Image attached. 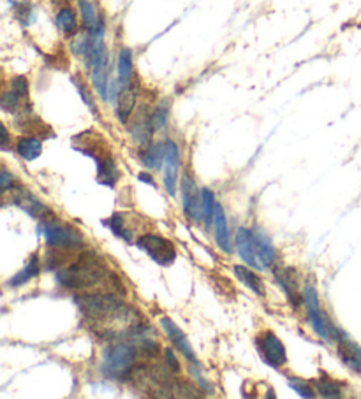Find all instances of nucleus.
Instances as JSON below:
<instances>
[{"mask_svg": "<svg viewBox=\"0 0 361 399\" xmlns=\"http://www.w3.org/2000/svg\"><path fill=\"white\" fill-rule=\"evenodd\" d=\"M71 82L74 83V86H76V90H78L79 97H82L83 104H85L87 108L90 109V113H92L94 116H99V111H97L96 97H94L92 91H90L89 86H87V83L83 82L82 76H79V74H72V76H71Z\"/></svg>", "mask_w": 361, "mask_h": 399, "instance_id": "26", "label": "nucleus"}, {"mask_svg": "<svg viewBox=\"0 0 361 399\" xmlns=\"http://www.w3.org/2000/svg\"><path fill=\"white\" fill-rule=\"evenodd\" d=\"M203 190V213H205V223L211 225L213 223V215L217 203H215V196L210 189H201Z\"/></svg>", "mask_w": 361, "mask_h": 399, "instance_id": "31", "label": "nucleus"}, {"mask_svg": "<svg viewBox=\"0 0 361 399\" xmlns=\"http://www.w3.org/2000/svg\"><path fill=\"white\" fill-rule=\"evenodd\" d=\"M16 185V176L11 174L6 167H2V174H0V186H2V193H6L7 190H11Z\"/></svg>", "mask_w": 361, "mask_h": 399, "instance_id": "34", "label": "nucleus"}, {"mask_svg": "<svg viewBox=\"0 0 361 399\" xmlns=\"http://www.w3.org/2000/svg\"><path fill=\"white\" fill-rule=\"evenodd\" d=\"M164 357H166V361H167V368L171 369V371H180V364H178V359H177V355H174V352L171 349H166L164 350Z\"/></svg>", "mask_w": 361, "mask_h": 399, "instance_id": "35", "label": "nucleus"}, {"mask_svg": "<svg viewBox=\"0 0 361 399\" xmlns=\"http://www.w3.org/2000/svg\"><path fill=\"white\" fill-rule=\"evenodd\" d=\"M213 227H215V241H217L218 248L226 254H231L233 252V241L231 234H229L228 227V217H226V211L221 204H217L213 215Z\"/></svg>", "mask_w": 361, "mask_h": 399, "instance_id": "19", "label": "nucleus"}, {"mask_svg": "<svg viewBox=\"0 0 361 399\" xmlns=\"http://www.w3.org/2000/svg\"><path fill=\"white\" fill-rule=\"evenodd\" d=\"M41 232L50 248L76 252L83 250V247H85V237H83L82 230L76 229L71 223L57 220L55 217L41 222Z\"/></svg>", "mask_w": 361, "mask_h": 399, "instance_id": "3", "label": "nucleus"}, {"mask_svg": "<svg viewBox=\"0 0 361 399\" xmlns=\"http://www.w3.org/2000/svg\"><path fill=\"white\" fill-rule=\"evenodd\" d=\"M236 250H238L240 259L245 264L254 267V269H265L256 254V247H254L252 229H247V227L238 229V234H236Z\"/></svg>", "mask_w": 361, "mask_h": 399, "instance_id": "16", "label": "nucleus"}, {"mask_svg": "<svg viewBox=\"0 0 361 399\" xmlns=\"http://www.w3.org/2000/svg\"><path fill=\"white\" fill-rule=\"evenodd\" d=\"M138 179H140L141 183H147V185L155 186V189H157V185H155L154 178H152V174H148V173H140V174H138Z\"/></svg>", "mask_w": 361, "mask_h": 399, "instance_id": "37", "label": "nucleus"}, {"mask_svg": "<svg viewBox=\"0 0 361 399\" xmlns=\"http://www.w3.org/2000/svg\"><path fill=\"white\" fill-rule=\"evenodd\" d=\"M13 7H14V16H16V20L20 21L21 27H30L32 23L35 21V11L34 7H32L30 2H27V0H23V2H13Z\"/></svg>", "mask_w": 361, "mask_h": 399, "instance_id": "28", "label": "nucleus"}, {"mask_svg": "<svg viewBox=\"0 0 361 399\" xmlns=\"http://www.w3.org/2000/svg\"><path fill=\"white\" fill-rule=\"evenodd\" d=\"M39 273H41V262H39V255H32V257L28 259L27 264H25L23 269H21L20 273L14 274V276L7 281V285H9V287H14V288L21 287V285H25V283H28L30 280H34Z\"/></svg>", "mask_w": 361, "mask_h": 399, "instance_id": "24", "label": "nucleus"}, {"mask_svg": "<svg viewBox=\"0 0 361 399\" xmlns=\"http://www.w3.org/2000/svg\"><path fill=\"white\" fill-rule=\"evenodd\" d=\"M182 206L184 213L194 222H205L203 213V190L198 189V183L191 173H185L182 179Z\"/></svg>", "mask_w": 361, "mask_h": 399, "instance_id": "8", "label": "nucleus"}, {"mask_svg": "<svg viewBox=\"0 0 361 399\" xmlns=\"http://www.w3.org/2000/svg\"><path fill=\"white\" fill-rule=\"evenodd\" d=\"M0 108H2L4 113L16 115V113L23 108V99H21L13 89H7L2 94V99H0Z\"/></svg>", "mask_w": 361, "mask_h": 399, "instance_id": "30", "label": "nucleus"}, {"mask_svg": "<svg viewBox=\"0 0 361 399\" xmlns=\"http://www.w3.org/2000/svg\"><path fill=\"white\" fill-rule=\"evenodd\" d=\"M78 11L79 18H82L83 28L87 32H94L97 28V25L104 20L103 13H99V7L92 0H78Z\"/></svg>", "mask_w": 361, "mask_h": 399, "instance_id": "21", "label": "nucleus"}, {"mask_svg": "<svg viewBox=\"0 0 361 399\" xmlns=\"http://www.w3.org/2000/svg\"><path fill=\"white\" fill-rule=\"evenodd\" d=\"M304 301L309 310V322L312 324L316 335L323 339L335 338L338 329L335 327V325L330 322V318L323 313V308H321V303H319V296H317V291L316 287H313V283H310V281H307L304 287Z\"/></svg>", "mask_w": 361, "mask_h": 399, "instance_id": "5", "label": "nucleus"}, {"mask_svg": "<svg viewBox=\"0 0 361 399\" xmlns=\"http://www.w3.org/2000/svg\"><path fill=\"white\" fill-rule=\"evenodd\" d=\"M289 386L293 387L294 393L300 394L301 398H316V393H313L312 386L300 378H289Z\"/></svg>", "mask_w": 361, "mask_h": 399, "instance_id": "33", "label": "nucleus"}, {"mask_svg": "<svg viewBox=\"0 0 361 399\" xmlns=\"http://www.w3.org/2000/svg\"><path fill=\"white\" fill-rule=\"evenodd\" d=\"M138 349L130 343H113L104 349L101 361V373L115 382H127L133 378L138 368Z\"/></svg>", "mask_w": 361, "mask_h": 399, "instance_id": "2", "label": "nucleus"}, {"mask_svg": "<svg viewBox=\"0 0 361 399\" xmlns=\"http://www.w3.org/2000/svg\"><path fill=\"white\" fill-rule=\"evenodd\" d=\"M79 11L74 9L71 4H64V6H58L55 11V27L60 32L62 35L71 39L72 35L78 34L82 28H79Z\"/></svg>", "mask_w": 361, "mask_h": 399, "instance_id": "13", "label": "nucleus"}, {"mask_svg": "<svg viewBox=\"0 0 361 399\" xmlns=\"http://www.w3.org/2000/svg\"><path fill=\"white\" fill-rule=\"evenodd\" d=\"M50 2L55 4V6H64V4H69V0H50Z\"/></svg>", "mask_w": 361, "mask_h": 399, "instance_id": "38", "label": "nucleus"}, {"mask_svg": "<svg viewBox=\"0 0 361 399\" xmlns=\"http://www.w3.org/2000/svg\"><path fill=\"white\" fill-rule=\"evenodd\" d=\"M152 109H143V115L136 116L133 122H129V134L133 137V141L136 145H140L141 148L152 145V139H154L155 129L152 125Z\"/></svg>", "mask_w": 361, "mask_h": 399, "instance_id": "15", "label": "nucleus"}, {"mask_svg": "<svg viewBox=\"0 0 361 399\" xmlns=\"http://www.w3.org/2000/svg\"><path fill=\"white\" fill-rule=\"evenodd\" d=\"M104 225H108L109 230H111L116 237H120V240L129 241V243L130 240H133V232H130L129 227H127L126 217H123L122 213H113L108 220H104Z\"/></svg>", "mask_w": 361, "mask_h": 399, "instance_id": "27", "label": "nucleus"}, {"mask_svg": "<svg viewBox=\"0 0 361 399\" xmlns=\"http://www.w3.org/2000/svg\"><path fill=\"white\" fill-rule=\"evenodd\" d=\"M9 89H13L16 91L18 95H20L23 101H27L28 95H30V83H28V78L27 76H13V79H11V85Z\"/></svg>", "mask_w": 361, "mask_h": 399, "instance_id": "32", "label": "nucleus"}, {"mask_svg": "<svg viewBox=\"0 0 361 399\" xmlns=\"http://www.w3.org/2000/svg\"><path fill=\"white\" fill-rule=\"evenodd\" d=\"M74 150H78L83 155L92 157L97 162V181L101 185L109 186V189H115L116 183H118V169H116V162L111 157V153L101 146L99 142H87V145L79 146L74 145Z\"/></svg>", "mask_w": 361, "mask_h": 399, "instance_id": "4", "label": "nucleus"}, {"mask_svg": "<svg viewBox=\"0 0 361 399\" xmlns=\"http://www.w3.org/2000/svg\"><path fill=\"white\" fill-rule=\"evenodd\" d=\"M316 390H319L323 398H342V389L338 382L331 380L328 375H321L316 380Z\"/></svg>", "mask_w": 361, "mask_h": 399, "instance_id": "29", "label": "nucleus"}, {"mask_svg": "<svg viewBox=\"0 0 361 399\" xmlns=\"http://www.w3.org/2000/svg\"><path fill=\"white\" fill-rule=\"evenodd\" d=\"M138 89H140L138 82L129 86H120L118 97H116V102L113 106H115V116L118 118V122L122 123V125L129 123L130 116H133L134 109H136Z\"/></svg>", "mask_w": 361, "mask_h": 399, "instance_id": "12", "label": "nucleus"}, {"mask_svg": "<svg viewBox=\"0 0 361 399\" xmlns=\"http://www.w3.org/2000/svg\"><path fill=\"white\" fill-rule=\"evenodd\" d=\"M136 247L141 252H145L155 264L162 267L171 266L174 262V259H177V248H174L173 241L160 236V234H143V236L138 237Z\"/></svg>", "mask_w": 361, "mask_h": 399, "instance_id": "6", "label": "nucleus"}, {"mask_svg": "<svg viewBox=\"0 0 361 399\" xmlns=\"http://www.w3.org/2000/svg\"><path fill=\"white\" fill-rule=\"evenodd\" d=\"M164 142V186L166 192L171 197L177 196L178 189V176H180V166H182V155L180 148L173 139H166Z\"/></svg>", "mask_w": 361, "mask_h": 399, "instance_id": "10", "label": "nucleus"}, {"mask_svg": "<svg viewBox=\"0 0 361 399\" xmlns=\"http://www.w3.org/2000/svg\"><path fill=\"white\" fill-rule=\"evenodd\" d=\"M116 82H118V86H129L138 82L134 74L133 50L127 46H123L116 55Z\"/></svg>", "mask_w": 361, "mask_h": 399, "instance_id": "17", "label": "nucleus"}, {"mask_svg": "<svg viewBox=\"0 0 361 399\" xmlns=\"http://www.w3.org/2000/svg\"><path fill=\"white\" fill-rule=\"evenodd\" d=\"M4 196H11V201L16 208H20L21 211H25L27 215H30L32 218H38V220H48L53 217V213L50 211V208L43 203L41 199L34 196L30 190H27L21 185H14L13 189L7 190Z\"/></svg>", "mask_w": 361, "mask_h": 399, "instance_id": "7", "label": "nucleus"}, {"mask_svg": "<svg viewBox=\"0 0 361 399\" xmlns=\"http://www.w3.org/2000/svg\"><path fill=\"white\" fill-rule=\"evenodd\" d=\"M257 352L261 354L262 361L272 368H282L287 362L286 345L280 342L279 336L272 331H266L256 338Z\"/></svg>", "mask_w": 361, "mask_h": 399, "instance_id": "9", "label": "nucleus"}, {"mask_svg": "<svg viewBox=\"0 0 361 399\" xmlns=\"http://www.w3.org/2000/svg\"><path fill=\"white\" fill-rule=\"evenodd\" d=\"M254 234V247H256V254L261 261V264L265 269H273L277 264V252L273 247L272 240L266 232H262L261 229H252Z\"/></svg>", "mask_w": 361, "mask_h": 399, "instance_id": "18", "label": "nucleus"}, {"mask_svg": "<svg viewBox=\"0 0 361 399\" xmlns=\"http://www.w3.org/2000/svg\"><path fill=\"white\" fill-rule=\"evenodd\" d=\"M275 278L291 306L300 308L301 301H304V292H300V287H298V271L294 267H284L279 273H275Z\"/></svg>", "mask_w": 361, "mask_h": 399, "instance_id": "14", "label": "nucleus"}, {"mask_svg": "<svg viewBox=\"0 0 361 399\" xmlns=\"http://www.w3.org/2000/svg\"><path fill=\"white\" fill-rule=\"evenodd\" d=\"M170 111H171V101L170 99H162L152 108V125H154L155 133L166 129L167 122H170Z\"/></svg>", "mask_w": 361, "mask_h": 399, "instance_id": "25", "label": "nucleus"}, {"mask_svg": "<svg viewBox=\"0 0 361 399\" xmlns=\"http://www.w3.org/2000/svg\"><path fill=\"white\" fill-rule=\"evenodd\" d=\"M9 142H11L9 130H7L6 125H2V142H0V148H2L4 152H7V148H9Z\"/></svg>", "mask_w": 361, "mask_h": 399, "instance_id": "36", "label": "nucleus"}, {"mask_svg": "<svg viewBox=\"0 0 361 399\" xmlns=\"http://www.w3.org/2000/svg\"><path fill=\"white\" fill-rule=\"evenodd\" d=\"M360 355H361V349H360Z\"/></svg>", "mask_w": 361, "mask_h": 399, "instance_id": "39", "label": "nucleus"}, {"mask_svg": "<svg viewBox=\"0 0 361 399\" xmlns=\"http://www.w3.org/2000/svg\"><path fill=\"white\" fill-rule=\"evenodd\" d=\"M14 152L25 162H30V160H35L43 153V141L38 135L25 134L18 137L16 145H14Z\"/></svg>", "mask_w": 361, "mask_h": 399, "instance_id": "20", "label": "nucleus"}, {"mask_svg": "<svg viewBox=\"0 0 361 399\" xmlns=\"http://www.w3.org/2000/svg\"><path fill=\"white\" fill-rule=\"evenodd\" d=\"M235 274L240 281H242L245 287H249L254 294H257L259 298H265L266 296V285L262 281V278L257 273H254L252 269L245 266H235Z\"/></svg>", "mask_w": 361, "mask_h": 399, "instance_id": "23", "label": "nucleus"}, {"mask_svg": "<svg viewBox=\"0 0 361 399\" xmlns=\"http://www.w3.org/2000/svg\"><path fill=\"white\" fill-rule=\"evenodd\" d=\"M164 142H152V145L141 148L140 160L148 171H160L164 167Z\"/></svg>", "mask_w": 361, "mask_h": 399, "instance_id": "22", "label": "nucleus"}, {"mask_svg": "<svg viewBox=\"0 0 361 399\" xmlns=\"http://www.w3.org/2000/svg\"><path fill=\"white\" fill-rule=\"evenodd\" d=\"M160 327L164 329V332H166L167 339L171 342L173 349H177L178 352L184 355V359H187V361L191 362V366H199V361L198 357H196V352L194 349H192L191 342L187 339L185 332L182 331L171 318L167 317L160 318Z\"/></svg>", "mask_w": 361, "mask_h": 399, "instance_id": "11", "label": "nucleus"}, {"mask_svg": "<svg viewBox=\"0 0 361 399\" xmlns=\"http://www.w3.org/2000/svg\"><path fill=\"white\" fill-rule=\"evenodd\" d=\"M113 274L101 259V255L94 250H83L79 257L71 266L62 267L55 274V280L67 291H90L99 285L113 283Z\"/></svg>", "mask_w": 361, "mask_h": 399, "instance_id": "1", "label": "nucleus"}]
</instances>
